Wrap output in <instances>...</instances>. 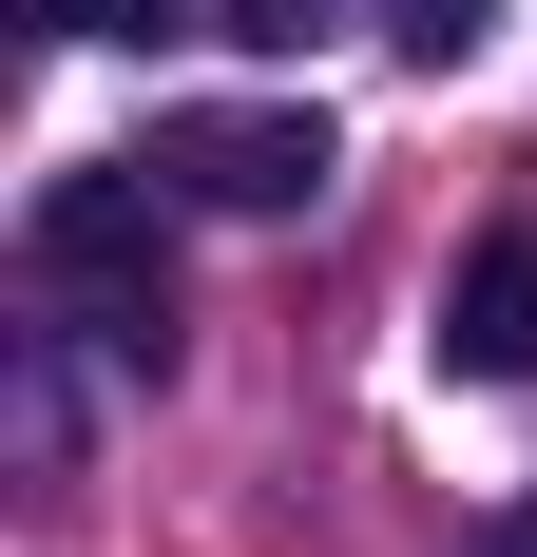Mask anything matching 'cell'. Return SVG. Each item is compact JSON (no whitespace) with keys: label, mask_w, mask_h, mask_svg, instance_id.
Returning a JSON list of instances; mask_svg holds the SVG:
<instances>
[{"label":"cell","mask_w":537,"mask_h":557,"mask_svg":"<svg viewBox=\"0 0 537 557\" xmlns=\"http://www.w3.org/2000/svg\"><path fill=\"white\" fill-rule=\"evenodd\" d=\"M154 193H173L154 154H135V173H58V193H39V270L97 288L135 366H173V250H154Z\"/></svg>","instance_id":"1"},{"label":"cell","mask_w":537,"mask_h":557,"mask_svg":"<svg viewBox=\"0 0 537 557\" xmlns=\"http://www.w3.org/2000/svg\"><path fill=\"white\" fill-rule=\"evenodd\" d=\"M154 173L192 212H326L346 135H326L308 97H212V115H154Z\"/></svg>","instance_id":"2"},{"label":"cell","mask_w":537,"mask_h":557,"mask_svg":"<svg viewBox=\"0 0 537 557\" xmlns=\"http://www.w3.org/2000/svg\"><path fill=\"white\" fill-rule=\"evenodd\" d=\"M441 385H537V231H480L461 270H441Z\"/></svg>","instance_id":"3"},{"label":"cell","mask_w":537,"mask_h":557,"mask_svg":"<svg viewBox=\"0 0 537 557\" xmlns=\"http://www.w3.org/2000/svg\"><path fill=\"white\" fill-rule=\"evenodd\" d=\"M499 20H519V0H384V39L423 58V77H461V58H480Z\"/></svg>","instance_id":"4"},{"label":"cell","mask_w":537,"mask_h":557,"mask_svg":"<svg viewBox=\"0 0 537 557\" xmlns=\"http://www.w3.org/2000/svg\"><path fill=\"white\" fill-rule=\"evenodd\" d=\"M20 20H39V39H77V58H135V39H173L192 0H20Z\"/></svg>","instance_id":"5"},{"label":"cell","mask_w":537,"mask_h":557,"mask_svg":"<svg viewBox=\"0 0 537 557\" xmlns=\"http://www.w3.org/2000/svg\"><path fill=\"white\" fill-rule=\"evenodd\" d=\"M308 20H326V0H230V39H308Z\"/></svg>","instance_id":"6"},{"label":"cell","mask_w":537,"mask_h":557,"mask_svg":"<svg viewBox=\"0 0 537 557\" xmlns=\"http://www.w3.org/2000/svg\"><path fill=\"white\" fill-rule=\"evenodd\" d=\"M461 557H537V500H499V519H480V539H461Z\"/></svg>","instance_id":"7"}]
</instances>
